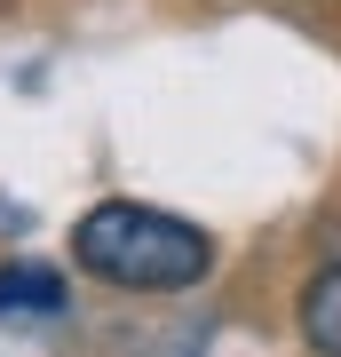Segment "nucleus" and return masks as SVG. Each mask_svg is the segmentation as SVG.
I'll return each mask as SVG.
<instances>
[{"mask_svg":"<svg viewBox=\"0 0 341 357\" xmlns=\"http://www.w3.org/2000/svg\"><path fill=\"white\" fill-rule=\"evenodd\" d=\"M72 294L48 262H0V318H63Z\"/></svg>","mask_w":341,"mask_h":357,"instance_id":"obj_2","label":"nucleus"},{"mask_svg":"<svg viewBox=\"0 0 341 357\" xmlns=\"http://www.w3.org/2000/svg\"><path fill=\"white\" fill-rule=\"evenodd\" d=\"M72 262L103 286H135V294H183L215 270V238L199 222L167 215L151 199H103L72 222Z\"/></svg>","mask_w":341,"mask_h":357,"instance_id":"obj_1","label":"nucleus"},{"mask_svg":"<svg viewBox=\"0 0 341 357\" xmlns=\"http://www.w3.org/2000/svg\"><path fill=\"white\" fill-rule=\"evenodd\" d=\"M294 318H302V342H310V349L341 357V262L310 270V286H302V302H294Z\"/></svg>","mask_w":341,"mask_h":357,"instance_id":"obj_3","label":"nucleus"}]
</instances>
